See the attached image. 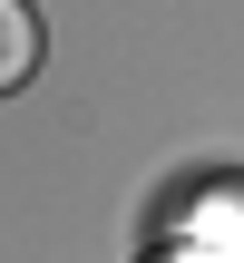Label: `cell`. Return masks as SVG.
Returning a JSON list of instances; mask_svg holds the SVG:
<instances>
[{
    "mask_svg": "<svg viewBox=\"0 0 244 263\" xmlns=\"http://www.w3.org/2000/svg\"><path fill=\"white\" fill-rule=\"evenodd\" d=\"M29 68H39V20H29V0H0V98L29 88Z\"/></svg>",
    "mask_w": 244,
    "mask_h": 263,
    "instance_id": "cell-1",
    "label": "cell"
},
{
    "mask_svg": "<svg viewBox=\"0 0 244 263\" xmlns=\"http://www.w3.org/2000/svg\"><path fill=\"white\" fill-rule=\"evenodd\" d=\"M156 263H186V254H156Z\"/></svg>",
    "mask_w": 244,
    "mask_h": 263,
    "instance_id": "cell-2",
    "label": "cell"
}]
</instances>
